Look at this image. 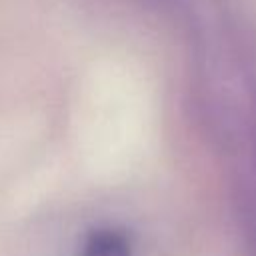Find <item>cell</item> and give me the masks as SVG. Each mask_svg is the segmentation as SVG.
Segmentation results:
<instances>
[{
    "mask_svg": "<svg viewBox=\"0 0 256 256\" xmlns=\"http://www.w3.org/2000/svg\"><path fill=\"white\" fill-rule=\"evenodd\" d=\"M82 256H132V248L120 230L98 228L86 238Z\"/></svg>",
    "mask_w": 256,
    "mask_h": 256,
    "instance_id": "obj_1",
    "label": "cell"
}]
</instances>
